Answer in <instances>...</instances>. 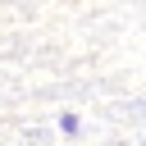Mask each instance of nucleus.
Segmentation results:
<instances>
[{"label":"nucleus","instance_id":"nucleus-1","mask_svg":"<svg viewBox=\"0 0 146 146\" xmlns=\"http://www.w3.org/2000/svg\"><path fill=\"white\" fill-rule=\"evenodd\" d=\"M59 132H64V137H78V132H82V119H78L73 110H64V114H59Z\"/></svg>","mask_w":146,"mask_h":146}]
</instances>
